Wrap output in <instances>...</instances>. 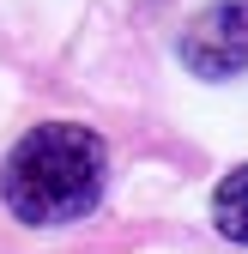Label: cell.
Here are the masks:
<instances>
[{
	"instance_id": "6da1fadb",
	"label": "cell",
	"mask_w": 248,
	"mask_h": 254,
	"mask_svg": "<svg viewBox=\"0 0 248 254\" xmlns=\"http://www.w3.org/2000/svg\"><path fill=\"white\" fill-rule=\"evenodd\" d=\"M103 139L73 121H43L6 151L0 164V194L6 212L24 224H73L103 200Z\"/></svg>"
},
{
	"instance_id": "7a4b0ae2",
	"label": "cell",
	"mask_w": 248,
	"mask_h": 254,
	"mask_svg": "<svg viewBox=\"0 0 248 254\" xmlns=\"http://www.w3.org/2000/svg\"><path fill=\"white\" fill-rule=\"evenodd\" d=\"M182 61L200 79H236L248 73V0H218L206 6L188 37H182Z\"/></svg>"
},
{
	"instance_id": "3957f363",
	"label": "cell",
	"mask_w": 248,
	"mask_h": 254,
	"mask_svg": "<svg viewBox=\"0 0 248 254\" xmlns=\"http://www.w3.org/2000/svg\"><path fill=\"white\" fill-rule=\"evenodd\" d=\"M212 218H218V230H224L230 242H248V164L218 182V194H212Z\"/></svg>"
}]
</instances>
